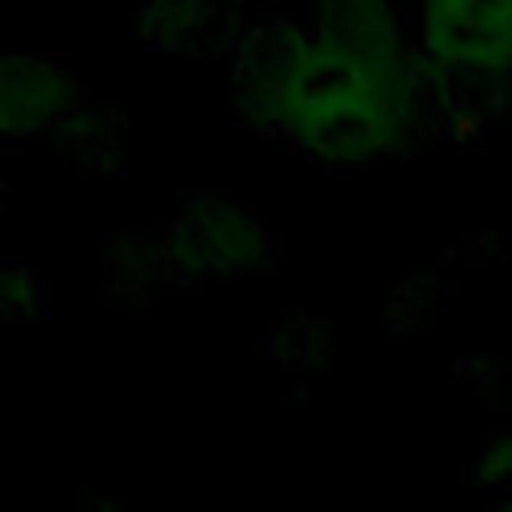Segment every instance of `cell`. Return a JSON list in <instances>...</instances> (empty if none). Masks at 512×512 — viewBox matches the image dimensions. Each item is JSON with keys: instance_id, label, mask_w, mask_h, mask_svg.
<instances>
[{"instance_id": "obj_1", "label": "cell", "mask_w": 512, "mask_h": 512, "mask_svg": "<svg viewBox=\"0 0 512 512\" xmlns=\"http://www.w3.org/2000/svg\"><path fill=\"white\" fill-rule=\"evenodd\" d=\"M232 92L244 120L328 168H368L404 156L432 104L412 36H356L328 24L264 20L244 28Z\"/></svg>"}, {"instance_id": "obj_2", "label": "cell", "mask_w": 512, "mask_h": 512, "mask_svg": "<svg viewBox=\"0 0 512 512\" xmlns=\"http://www.w3.org/2000/svg\"><path fill=\"white\" fill-rule=\"evenodd\" d=\"M432 128L476 124L512 88V0H412Z\"/></svg>"}, {"instance_id": "obj_3", "label": "cell", "mask_w": 512, "mask_h": 512, "mask_svg": "<svg viewBox=\"0 0 512 512\" xmlns=\"http://www.w3.org/2000/svg\"><path fill=\"white\" fill-rule=\"evenodd\" d=\"M156 260L164 284L200 288L212 280H244L268 264L272 236L264 220L228 200L184 204L156 236Z\"/></svg>"}, {"instance_id": "obj_4", "label": "cell", "mask_w": 512, "mask_h": 512, "mask_svg": "<svg viewBox=\"0 0 512 512\" xmlns=\"http://www.w3.org/2000/svg\"><path fill=\"white\" fill-rule=\"evenodd\" d=\"M76 104L84 96L68 68L40 56H0V144L52 132Z\"/></svg>"}, {"instance_id": "obj_5", "label": "cell", "mask_w": 512, "mask_h": 512, "mask_svg": "<svg viewBox=\"0 0 512 512\" xmlns=\"http://www.w3.org/2000/svg\"><path fill=\"white\" fill-rule=\"evenodd\" d=\"M240 32V0H148L136 20V36L144 44L180 56L232 48Z\"/></svg>"}, {"instance_id": "obj_6", "label": "cell", "mask_w": 512, "mask_h": 512, "mask_svg": "<svg viewBox=\"0 0 512 512\" xmlns=\"http://www.w3.org/2000/svg\"><path fill=\"white\" fill-rule=\"evenodd\" d=\"M40 300V284L20 264H0V316H24Z\"/></svg>"}]
</instances>
